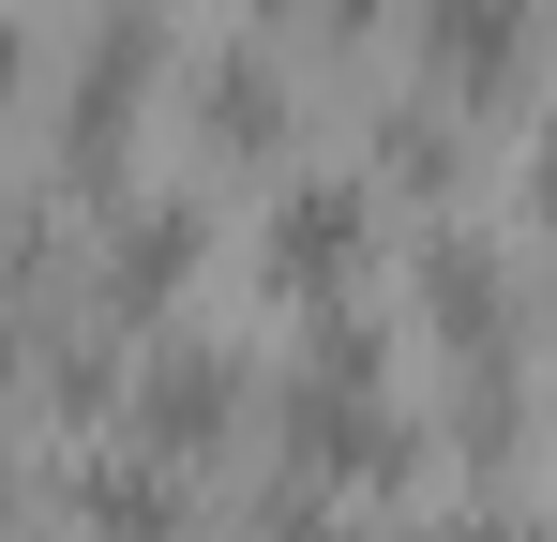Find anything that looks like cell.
Wrapping results in <instances>:
<instances>
[{
	"instance_id": "obj_1",
	"label": "cell",
	"mask_w": 557,
	"mask_h": 542,
	"mask_svg": "<svg viewBox=\"0 0 557 542\" xmlns=\"http://www.w3.org/2000/svg\"><path fill=\"white\" fill-rule=\"evenodd\" d=\"M182 271H196V211H182V196H136V211H106V242H91V317L121 332V317H136V301H166Z\"/></svg>"
},
{
	"instance_id": "obj_4",
	"label": "cell",
	"mask_w": 557,
	"mask_h": 542,
	"mask_svg": "<svg viewBox=\"0 0 557 542\" xmlns=\"http://www.w3.org/2000/svg\"><path fill=\"white\" fill-rule=\"evenodd\" d=\"M497 46H512V0H437V61H482L497 76Z\"/></svg>"
},
{
	"instance_id": "obj_3",
	"label": "cell",
	"mask_w": 557,
	"mask_h": 542,
	"mask_svg": "<svg viewBox=\"0 0 557 542\" xmlns=\"http://www.w3.org/2000/svg\"><path fill=\"white\" fill-rule=\"evenodd\" d=\"M347 226H362V211H347L332 181H301V196L272 211V257H286V286H332V257H347Z\"/></svg>"
},
{
	"instance_id": "obj_5",
	"label": "cell",
	"mask_w": 557,
	"mask_h": 542,
	"mask_svg": "<svg viewBox=\"0 0 557 542\" xmlns=\"http://www.w3.org/2000/svg\"><path fill=\"white\" fill-rule=\"evenodd\" d=\"M196 106H211V136H272V76H257V61H226Z\"/></svg>"
},
{
	"instance_id": "obj_2",
	"label": "cell",
	"mask_w": 557,
	"mask_h": 542,
	"mask_svg": "<svg viewBox=\"0 0 557 542\" xmlns=\"http://www.w3.org/2000/svg\"><path fill=\"white\" fill-rule=\"evenodd\" d=\"M211 422H226V361H211V347H166V361H151V392H136V438L196 452Z\"/></svg>"
}]
</instances>
